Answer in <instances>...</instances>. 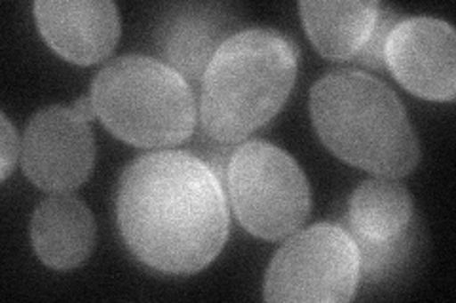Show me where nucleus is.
Returning a JSON list of instances; mask_svg holds the SVG:
<instances>
[{"label":"nucleus","instance_id":"nucleus-1","mask_svg":"<svg viewBox=\"0 0 456 303\" xmlns=\"http://www.w3.org/2000/svg\"><path fill=\"white\" fill-rule=\"evenodd\" d=\"M117 216L132 254L169 275L208 267L231 227L223 180L202 157L181 150L151 152L126 167Z\"/></svg>","mask_w":456,"mask_h":303},{"label":"nucleus","instance_id":"nucleus-2","mask_svg":"<svg viewBox=\"0 0 456 303\" xmlns=\"http://www.w3.org/2000/svg\"><path fill=\"white\" fill-rule=\"evenodd\" d=\"M310 116L338 160L380 179H402L420 162L407 110L390 85L362 70H335L314 84Z\"/></svg>","mask_w":456,"mask_h":303},{"label":"nucleus","instance_id":"nucleus-3","mask_svg":"<svg viewBox=\"0 0 456 303\" xmlns=\"http://www.w3.org/2000/svg\"><path fill=\"white\" fill-rule=\"evenodd\" d=\"M298 50L274 28H241L213 55L200 90V125L232 147L273 120L297 80Z\"/></svg>","mask_w":456,"mask_h":303},{"label":"nucleus","instance_id":"nucleus-4","mask_svg":"<svg viewBox=\"0 0 456 303\" xmlns=\"http://www.w3.org/2000/svg\"><path fill=\"white\" fill-rule=\"evenodd\" d=\"M95 116L137 148H171L187 142L198 122L192 85L164 61L124 55L97 72L92 84Z\"/></svg>","mask_w":456,"mask_h":303},{"label":"nucleus","instance_id":"nucleus-5","mask_svg":"<svg viewBox=\"0 0 456 303\" xmlns=\"http://www.w3.org/2000/svg\"><path fill=\"white\" fill-rule=\"evenodd\" d=\"M224 182L240 224L255 237L285 239L308 219L312 197L305 172L274 144H240L228 160Z\"/></svg>","mask_w":456,"mask_h":303},{"label":"nucleus","instance_id":"nucleus-6","mask_svg":"<svg viewBox=\"0 0 456 303\" xmlns=\"http://www.w3.org/2000/svg\"><path fill=\"white\" fill-rule=\"evenodd\" d=\"M362 279L360 251L340 224L295 232L270 262L265 299L274 303L352 301Z\"/></svg>","mask_w":456,"mask_h":303},{"label":"nucleus","instance_id":"nucleus-7","mask_svg":"<svg viewBox=\"0 0 456 303\" xmlns=\"http://www.w3.org/2000/svg\"><path fill=\"white\" fill-rule=\"evenodd\" d=\"M412 219V197L395 179L379 177L355 187L340 226L358 244L362 277L380 283L405 267L415 247Z\"/></svg>","mask_w":456,"mask_h":303},{"label":"nucleus","instance_id":"nucleus-8","mask_svg":"<svg viewBox=\"0 0 456 303\" xmlns=\"http://www.w3.org/2000/svg\"><path fill=\"white\" fill-rule=\"evenodd\" d=\"M95 163L90 120L73 107H50L28 122L21 142V167L27 179L50 194L80 187Z\"/></svg>","mask_w":456,"mask_h":303},{"label":"nucleus","instance_id":"nucleus-9","mask_svg":"<svg viewBox=\"0 0 456 303\" xmlns=\"http://www.w3.org/2000/svg\"><path fill=\"white\" fill-rule=\"evenodd\" d=\"M384 65L412 95L428 100H454V27L426 16L402 20L388 35Z\"/></svg>","mask_w":456,"mask_h":303},{"label":"nucleus","instance_id":"nucleus-10","mask_svg":"<svg viewBox=\"0 0 456 303\" xmlns=\"http://www.w3.org/2000/svg\"><path fill=\"white\" fill-rule=\"evenodd\" d=\"M35 20L48 46L75 65L107 60L120 38V18L110 0H38Z\"/></svg>","mask_w":456,"mask_h":303},{"label":"nucleus","instance_id":"nucleus-11","mask_svg":"<svg viewBox=\"0 0 456 303\" xmlns=\"http://www.w3.org/2000/svg\"><path fill=\"white\" fill-rule=\"evenodd\" d=\"M238 28L240 20L228 6L177 4L167 8L156 28V44L166 65L189 84H202L213 55Z\"/></svg>","mask_w":456,"mask_h":303},{"label":"nucleus","instance_id":"nucleus-12","mask_svg":"<svg viewBox=\"0 0 456 303\" xmlns=\"http://www.w3.org/2000/svg\"><path fill=\"white\" fill-rule=\"evenodd\" d=\"M31 243L42 264L57 271L75 269L94 251V214L75 195L55 194L33 214Z\"/></svg>","mask_w":456,"mask_h":303},{"label":"nucleus","instance_id":"nucleus-13","mask_svg":"<svg viewBox=\"0 0 456 303\" xmlns=\"http://www.w3.org/2000/svg\"><path fill=\"white\" fill-rule=\"evenodd\" d=\"M301 18L314 48L331 61H355L373 38L380 4L373 0L354 3H310L303 0Z\"/></svg>","mask_w":456,"mask_h":303},{"label":"nucleus","instance_id":"nucleus-14","mask_svg":"<svg viewBox=\"0 0 456 303\" xmlns=\"http://www.w3.org/2000/svg\"><path fill=\"white\" fill-rule=\"evenodd\" d=\"M402 20L403 18L397 16L394 10L380 4V13H379V21H377V27H375L373 38H370L367 48L360 53V57L355 60V63H360V65L369 67V68L387 67V65H384V46H387V40H388V35L392 33V28Z\"/></svg>","mask_w":456,"mask_h":303},{"label":"nucleus","instance_id":"nucleus-15","mask_svg":"<svg viewBox=\"0 0 456 303\" xmlns=\"http://www.w3.org/2000/svg\"><path fill=\"white\" fill-rule=\"evenodd\" d=\"M0 125H3V137H0V152H3V180L10 177V172L16 167V160L20 154V137L16 133V127H13L8 120L6 114L0 116Z\"/></svg>","mask_w":456,"mask_h":303}]
</instances>
